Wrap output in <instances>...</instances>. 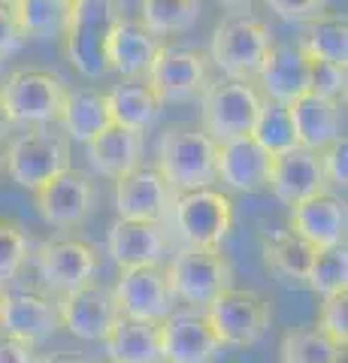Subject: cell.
I'll use <instances>...</instances> for the list:
<instances>
[{
	"label": "cell",
	"mask_w": 348,
	"mask_h": 363,
	"mask_svg": "<svg viewBox=\"0 0 348 363\" xmlns=\"http://www.w3.org/2000/svg\"><path fill=\"white\" fill-rule=\"evenodd\" d=\"M121 18H125L121 0H76L70 6L61 43L64 58L73 64L76 73L85 79H100L109 73L106 43Z\"/></svg>",
	"instance_id": "1"
},
{
	"label": "cell",
	"mask_w": 348,
	"mask_h": 363,
	"mask_svg": "<svg viewBox=\"0 0 348 363\" xmlns=\"http://www.w3.org/2000/svg\"><path fill=\"white\" fill-rule=\"evenodd\" d=\"M215 152L218 143L194 124H170L158 140V173L179 191L212 188L215 182Z\"/></svg>",
	"instance_id": "2"
},
{
	"label": "cell",
	"mask_w": 348,
	"mask_h": 363,
	"mask_svg": "<svg viewBox=\"0 0 348 363\" xmlns=\"http://www.w3.org/2000/svg\"><path fill=\"white\" fill-rule=\"evenodd\" d=\"M273 30L264 18L252 13H237L221 18L209 40V61L224 73V79H242L254 82L257 70L273 49Z\"/></svg>",
	"instance_id": "3"
},
{
	"label": "cell",
	"mask_w": 348,
	"mask_h": 363,
	"mask_svg": "<svg viewBox=\"0 0 348 363\" xmlns=\"http://www.w3.org/2000/svg\"><path fill=\"white\" fill-rule=\"evenodd\" d=\"M67 82L43 67H21L13 70L0 85V104H4L13 128H43V124H58Z\"/></svg>",
	"instance_id": "4"
},
{
	"label": "cell",
	"mask_w": 348,
	"mask_h": 363,
	"mask_svg": "<svg viewBox=\"0 0 348 363\" xmlns=\"http://www.w3.org/2000/svg\"><path fill=\"white\" fill-rule=\"evenodd\" d=\"M70 140L61 128L43 124V128H25V133L13 136L4 149L6 176L25 191H37L52 176L70 167Z\"/></svg>",
	"instance_id": "5"
},
{
	"label": "cell",
	"mask_w": 348,
	"mask_h": 363,
	"mask_svg": "<svg viewBox=\"0 0 348 363\" xmlns=\"http://www.w3.org/2000/svg\"><path fill=\"white\" fill-rule=\"evenodd\" d=\"M164 276L176 303L206 309L224 288L233 285V264L228 255H221V248L182 245L164 267Z\"/></svg>",
	"instance_id": "6"
},
{
	"label": "cell",
	"mask_w": 348,
	"mask_h": 363,
	"mask_svg": "<svg viewBox=\"0 0 348 363\" xmlns=\"http://www.w3.org/2000/svg\"><path fill=\"white\" fill-rule=\"evenodd\" d=\"M170 212L179 240L191 248H221V242L233 230V221H237L233 200L215 188L179 191Z\"/></svg>",
	"instance_id": "7"
},
{
	"label": "cell",
	"mask_w": 348,
	"mask_h": 363,
	"mask_svg": "<svg viewBox=\"0 0 348 363\" xmlns=\"http://www.w3.org/2000/svg\"><path fill=\"white\" fill-rule=\"evenodd\" d=\"M264 106V94L254 82L242 79H215L200 97V112H203V130L215 143L240 140L249 136L257 112Z\"/></svg>",
	"instance_id": "8"
},
{
	"label": "cell",
	"mask_w": 348,
	"mask_h": 363,
	"mask_svg": "<svg viewBox=\"0 0 348 363\" xmlns=\"http://www.w3.org/2000/svg\"><path fill=\"white\" fill-rule=\"evenodd\" d=\"M212 330L221 339V345H233V348H252L257 345L269 330L273 321V309L269 300L261 297L252 288H224L215 300L206 306V312Z\"/></svg>",
	"instance_id": "9"
},
{
	"label": "cell",
	"mask_w": 348,
	"mask_h": 363,
	"mask_svg": "<svg viewBox=\"0 0 348 363\" xmlns=\"http://www.w3.org/2000/svg\"><path fill=\"white\" fill-rule=\"evenodd\" d=\"M212 61L194 45H161L149 67L145 82L161 97V104H188L200 100L212 82Z\"/></svg>",
	"instance_id": "10"
},
{
	"label": "cell",
	"mask_w": 348,
	"mask_h": 363,
	"mask_svg": "<svg viewBox=\"0 0 348 363\" xmlns=\"http://www.w3.org/2000/svg\"><path fill=\"white\" fill-rule=\"evenodd\" d=\"M97 203V185L91 176L76 167H67L64 173L52 176L46 185L33 191V206H37L40 218L61 227V230H79V227L91 218Z\"/></svg>",
	"instance_id": "11"
},
{
	"label": "cell",
	"mask_w": 348,
	"mask_h": 363,
	"mask_svg": "<svg viewBox=\"0 0 348 363\" xmlns=\"http://www.w3.org/2000/svg\"><path fill=\"white\" fill-rule=\"evenodd\" d=\"M100 267V255L91 242L79 236H64V240H49L37 248V269L46 288L61 297L67 291H76L94 281Z\"/></svg>",
	"instance_id": "12"
},
{
	"label": "cell",
	"mask_w": 348,
	"mask_h": 363,
	"mask_svg": "<svg viewBox=\"0 0 348 363\" xmlns=\"http://www.w3.org/2000/svg\"><path fill=\"white\" fill-rule=\"evenodd\" d=\"M118 312L125 318H137V321H164L167 315L176 309V300L167 285L164 267H128L112 288Z\"/></svg>",
	"instance_id": "13"
},
{
	"label": "cell",
	"mask_w": 348,
	"mask_h": 363,
	"mask_svg": "<svg viewBox=\"0 0 348 363\" xmlns=\"http://www.w3.org/2000/svg\"><path fill=\"white\" fill-rule=\"evenodd\" d=\"M55 303H58L61 327H67L76 339H85V342H103L112 324L121 318L112 288H103L97 281L67 291L61 297H55Z\"/></svg>",
	"instance_id": "14"
},
{
	"label": "cell",
	"mask_w": 348,
	"mask_h": 363,
	"mask_svg": "<svg viewBox=\"0 0 348 363\" xmlns=\"http://www.w3.org/2000/svg\"><path fill=\"white\" fill-rule=\"evenodd\" d=\"M61 327L58 303L40 291H4L0 294V333L21 342L40 345Z\"/></svg>",
	"instance_id": "15"
},
{
	"label": "cell",
	"mask_w": 348,
	"mask_h": 363,
	"mask_svg": "<svg viewBox=\"0 0 348 363\" xmlns=\"http://www.w3.org/2000/svg\"><path fill=\"white\" fill-rule=\"evenodd\" d=\"M164 363H215L221 339L200 309H173L161 321Z\"/></svg>",
	"instance_id": "16"
},
{
	"label": "cell",
	"mask_w": 348,
	"mask_h": 363,
	"mask_svg": "<svg viewBox=\"0 0 348 363\" xmlns=\"http://www.w3.org/2000/svg\"><path fill=\"white\" fill-rule=\"evenodd\" d=\"M176 191L167 185L158 167H137L128 176L116 179V212L118 218L130 221H158L170 215Z\"/></svg>",
	"instance_id": "17"
},
{
	"label": "cell",
	"mask_w": 348,
	"mask_h": 363,
	"mask_svg": "<svg viewBox=\"0 0 348 363\" xmlns=\"http://www.w3.org/2000/svg\"><path fill=\"white\" fill-rule=\"evenodd\" d=\"M266 191H273V197L279 203H285L288 209L321 194V191H327V179H324L318 152L294 145V149H288L282 155H273Z\"/></svg>",
	"instance_id": "18"
},
{
	"label": "cell",
	"mask_w": 348,
	"mask_h": 363,
	"mask_svg": "<svg viewBox=\"0 0 348 363\" xmlns=\"http://www.w3.org/2000/svg\"><path fill=\"white\" fill-rule=\"evenodd\" d=\"M288 227L315 248L345 245V227H348L345 200L339 194H330V191H321V194L288 209Z\"/></svg>",
	"instance_id": "19"
},
{
	"label": "cell",
	"mask_w": 348,
	"mask_h": 363,
	"mask_svg": "<svg viewBox=\"0 0 348 363\" xmlns=\"http://www.w3.org/2000/svg\"><path fill=\"white\" fill-rule=\"evenodd\" d=\"M106 252L121 269L161 264L164 255L170 252V236H167L164 224H158V221L118 218L109 227Z\"/></svg>",
	"instance_id": "20"
},
{
	"label": "cell",
	"mask_w": 348,
	"mask_h": 363,
	"mask_svg": "<svg viewBox=\"0 0 348 363\" xmlns=\"http://www.w3.org/2000/svg\"><path fill=\"white\" fill-rule=\"evenodd\" d=\"M269 161H273V155H266L261 145L252 140V136H240V140L218 143L215 182H224L230 191L257 194V191H266Z\"/></svg>",
	"instance_id": "21"
},
{
	"label": "cell",
	"mask_w": 348,
	"mask_h": 363,
	"mask_svg": "<svg viewBox=\"0 0 348 363\" xmlns=\"http://www.w3.org/2000/svg\"><path fill=\"white\" fill-rule=\"evenodd\" d=\"M261 94L276 104H291L303 94H309V58L300 52L297 43H273L266 58L257 70Z\"/></svg>",
	"instance_id": "22"
},
{
	"label": "cell",
	"mask_w": 348,
	"mask_h": 363,
	"mask_svg": "<svg viewBox=\"0 0 348 363\" xmlns=\"http://www.w3.org/2000/svg\"><path fill=\"white\" fill-rule=\"evenodd\" d=\"M161 45H164L161 37H155L140 18L125 16L116 25V30L109 33L106 64L112 73H118L125 79H145Z\"/></svg>",
	"instance_id": "23"
},
{
	"label": "cell",
	"mask_w": 348,
	"mask_h": 363,
	"mask_svg": "<svg viewBox=\"0 0 348 363\" xmlns=\"http://www.w3.org/2000/svg\"><path fill=\"white\" fill-rule=\"evenodd\" d=\"M85 155H88V164L94 167V173L116 182L121 176H128L130 169L142 167L145 133L109 124L106 130H100L94 140L85 143Z\"/></svg>",
	"instance_id": "24"
},
{
	"label": "cell",
	"mask_w": 348,
	"mask_h": 363,
	"mask_svg": "<svg viewBox=\"0 0 348 363\" xmlns=\"http://www.w3.org/2000/svg\"><path fill=\"white\" fill-rule=\"evenodd\" d=\"M291 121H294L297 145L309 152H321L336 136H342L345 128V104L336 100H324L315 94H303L288 104Z\"/></svg>",
	"instance_id": "25"
},
{
	"label": "cell",
	"mask_w": 348,
	"mask_h": 363,
	"mask_svg": "<svg viewBox=\"0 0 348 363\" xmlns=\"http://www.w3.org/2000/svg\"><path fill=\"white\" fill-rule=\"evenodd\" d=\"M109 363H164L161 321H137L121 315L103 336Z\"/></svg>",
	"instance_id": "26"
},
{
	"label": "cell",
	"mask_w": 348,
	"mask_h": 363,
	"mask_svg": "<svg viewBox=\"0 0 348 363\" xmlns=\"http://www.w3.org/2000/svg\"><path fill=\"white\" fill-rule=\"evenodd\" d=\"M318 248L297 236L291 227L264 236V267L273 279H279L288 288H306L312 260Z\"/></svg>",
	"instance_id": "27"
},
{
	"label": "cell",
	"mask_w": 348,
	"mask_h": 363,
	"mask_svg": "<svg viewBox=\"0 0 348 363\" xmlns=\"http://www.w3.org/2000/svg\"><path fill=\"white\" fill-rule=\"evenodd\" d=\"M106 100H109L112 124L137 130V133H145L149 128H155L164 112L161 97L155 94L145 79H125L121 85L106 91Z\"/></svg>",
	"instance_id": "28"
},
{
	"label": "cell",
	"mask_w": 348,
	"mask_h": 363,
	"mask_svg": "<svg viewBox=\"0 0 348 363\" xmlns=\"http://www.w3.org/2000/svg\"><path fill=\"white\" fill-rule=\"evenodd\" d=\"M58 124H61L67 140H76V143L94 140L100 130H106L112 124L106 91H97V88H76L73 91L70 88Z\"/></svg>",
	"instance_id": "29"
},
{
	"label": "cell",
	"mask_w": 348,
	"mask_h": 363,
	"mask_svg": "<svg viewBox=\"0 0 348 363\" xmlns=\"http://www.w3.org/2000/svg\"><path fill=\"white\" fill-rule=\"evenodd\" d=\"M297 45L306 58L345 67L348 64V18L342 13H321L315 18L303 21V33Z\"/></svg>",
	"instance_id": "30"
},
{
	"label": "cell",
	"mask_w": 348,
	"mask_h": 363,
	"mask_svg": "<svg viewBox=\"0 0 348 363\" xmlns=\"http://www.w3.org/2000/svg\"><path fill=\"white\" fill-rule=\"evenodd\" d=\"M70 6L67 0H18L13 16L25 40H61Z\"/></svg>",
	"instance_id": "31"
},
{
	"label": "cell",
	"mask_w": 348,
	"mask_h": 363,
	"mask_svg": "<svg viewBox=\"0 0 348 363\" xmlns=\"http://www.w3.org/2000/svg\"><path fill=\"white\" fill-rule=\"evenodd\" d=\"M203 0H140V21L155 37H176L200 21Z\"/></svg>",
	"instance_id": "32"
},
{
	"label": "cell",
	"mask_w": 348,
	"mask_h": 363,
	"mask_svg": "<svg viewBox=\"0 0 348 363\" xmlns=\"http://www.w3.org/2000/svg\"><path fill=\"white\" fill-rule=\"evenodd\" d=\"M282 363H345V348L330 342L318 327H300L282 336Z\"/></svg>",
	"instance_id": "33"
},
{
	"label": "cell",
	"mask_w": 348,
	"mask_h": 363,
	"mask_svg": "<svg viewBox=\"0 0 348 363\" xmlns=\"http://www.w3.org/2000/svg\"><path fill=\"white\" fill-rule=\"evenodd\" d=\"M249 136L266 155H282L288 149H294L297 133H294V121H291L288 104H276V100L264 97V106L257 112V121Z\"/></svg>",
	"instance_id": "34"
},
{
	"label": "cell",
	"mask_w": 348,
	"mask_h": 363,
	"mask_svg": "<svg viewBox=\"0 0 348 363\" xmlns=\"http://www.w3.org/2000/svg\"><path fill=\"white\" fill-rule=\"evenodd\" d=\"M306 288L315 291L318 297H330V294L348 291V252L345 245L318 248L315 260H312Z\"/></svg>",
	"instance_id": "35"
},
{
	"label": "cell",
	"mask_w": 348,
	"mask_h": 363,
	"mask_svg": "<svg viewBox=\"0 0 348 363\" xmlns=\"http://www.w3.org/2000/svg\"><path fill=\"white\" fill-rule=\"evenodd\" d=\"M30 260V236L25 224L0 215V288L9 285Z\"/></svg>",
	"instance_id": "36"
},
{
	"label": "cell",
	"mask_w": 348,
	"mask_h": 363,
	"mask_svg": "<svg viewBox=\"0 0 348 363\" xmlns=\"http://www.w3.org/2000/svg\"><path fill=\"white\" fill-rule=\"evenodd\" d=\"M345 85H348V73L342 64L309 58V94L345 104Z\"/></svg>",
	"instance_id": "37"
},
{
	"label": "cell",
	"mask_w": 348,
	"mask_h": 363,
	"mask_svg": "<svg viewBox=\"0 0 348 363\" xmlns=\"http://www.w3.org/2000/svg\"><path fill=\"white\" fill-rule=\"evenodd\" d=\"M318 330L336 345H348V291L321 297V312H318Z\"/></svg>",
	"instance_id": "38"
},
{
	"label": "cell",
	"mask_w": 348,
	"mask_h": 363,
	"mask_svg": "<svg viewBox=\"0 0 348 363\" xmlns=\"http://www.w3.org/2000/svg\"><path fill=\"white\" fill-rule=\"evenodd\" d=\"M318 157H321V169H324V179H327V188H345V182H348V169H345L348 140H345V133L324 145L318 152Z\"/></svg>",
	"instance_id": "39"
},
{
	"label": "cell",
	"mask_w": 348,
	"mask_h": 363,
	"mask_svg": "<svg viewBox=\"0 0 348 363\" xmlns=\"http://www.w3.org/2000/svg\"><path fill=\"white\" fill-rule=\"evenodd\" d=\"M264 4L273 9V13L282 18V21H291V25H303V21L321 16L324 6H327V0H264Z\"/></svg>",
	"instance_id": "40"
},
{
	"label": "cell",
	"mask_w": 348,
	"mask_h": 363,
	"mask_svg": "<svg viewBox=\"0 0 348 363\" xmlns=\"http://www.w3.org/2000/svg\"><path fill=\"white\" fill-rule=\"evenodd\" d=\"M21 45H25V37L16 25V16H13V6L0 4V61L16 55Z\"/></svg>",
	"instance_id": "41"
},
{
	"label": "cell",
	"mask_w": 348,
	"mask_h": 363,
	"mask_svg": "<svg viewBox=\"0 0 348 363\" xmlns=\"http://www.w3.org/2000/svg\"><path fill=\"white\" fill-rule=\"evenodd\" d=\"M37 345L21 342V339L0 333V363H37Z\"/></svg>",
	"instance_id": "42"
},
{
	"label": "cell",
	"mask_w": 348,
	"mask_h": 363,
	"mask_svg": "<svg viewBox=\"0 0 348 363\" xmlns=\"http://www.w3.org/2000/svg\"><path fill=\"white\" fill-rule=\"evenodd\" d=\"M37 363H91L82 354H70V351H55V354H43L37 357Z\"/></svg>",
	"instance_id": "43"
},
{
	"label": "cell",
	"mask_w": 348,
	"mask_h": 363,
	"mask_svg": "<svg viewBox=\"0 0 348 363\" xmlns=\"http://www.w3.org/2000/svg\"><path fill=\"white\" fill-rule=\"evenodd\" d=\"M9 133H13V121H9V116H6L4 104H0V143L9 140Z\"/></svg>",
	"instance_id": "44"
},
{
	"label": "cell",
	"mask_w": 348,
	"mask_h": 363,
	"mask_svg": "<svg viewBox=\"0 0 348 363\" xmlns=\"http://www.w3.org/2000/svg\"><path fill=\"white\" fill-rule=\"evenodd\" d=\"M221 6H249V4H254V0H218Z\"/></svg>",
	"instance_id": "45"
},
{
	"label": "cell",
	"mask_w": 348,
	"mask_h": 363,
	"mask_svg": "<svg viewBox=\"0 0 348 363\" xmlns=\"http://www.w3.org/2000/svg\"><path fill=\"white\" fill-rule=\"evenodd\" d=\"M0 4H6V6H16V4H18V0H0Z\"/></svg>",
	"instance_id": "46"
},
{
	"label": "cell",
	"mask_w": 348,
	"mask_h": 363,
	"mask_svg": "<svg viewBox=\"0 0 348 363\" xmlns=\"http://www.w3.org/2000/svg\"><path fill=\"white\" fill-rule=\"evenodd\" d=\"M0 169H4V149H0Z\"/></svg>",
	"instance_id": "47"
},
{
	"label": "cell",
	"mask_w": 348,
	"mask_h": 363,
	"mask_svg": "<svg viewBox=\"0 0 348 363\" xmlns=\"http://www.w3.org/2000/svg\"><path fill=\"white\" fill-rule=\"evenodd\" d=\"M67 4H76V0H67Z\"/></svg>",
	"instance_id": "48"
},
{
	"label": "cell",
	"mask_w": 348,
	"mask_h": 363,
	"mask_svg": "<svg viewBox=\"0 0 348 363\" xmlns=\"http://www.w3.org/2000/svg\"><path fill=\"white\" fill-rule=\"evenodd\" d=\"M0 294H4V288H0Z\"/></svg>",
	"instance_id": "49"
}]
</instances>
